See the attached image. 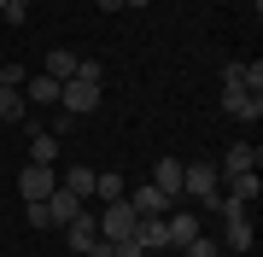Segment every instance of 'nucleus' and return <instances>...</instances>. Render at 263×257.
<instances>
[{
	"label": "nucleus",
	"mask_w": 263,
	"mask_h": 257,
	"mask_svg": "<svg viewBox=\"0 0 263 257\" xmlns=\"http://www.w3.org/2000/svg\"><path fill=\"white\" fill-rule=\"evenodd\" d=\"M53 158H59V134L29 123V164H53Z\"/></svg>",
	"instance_id": "obj_9"
},
{
	"label": "nucleus",
	"mask_w": 263,
	"mask_h": 257,
	"mask_svg": "<svg viewBox=\"0 0 263 257\" xmlns=\"http://www.w3.org/2000/svg\"><path fill=\"white\" fill-rule=\"evenodd\" d=\"M129 205H135V216H170V205H176V199H164V193L146 181V187H135V193H129Z\"/></svg>",
	"instance_id": "obj_6"
},
{
	"label": "nucleus",
	"mask_w": 263,
	"mask_h": 257,
	"mask_svg": "<svg viewBox=\"0 0 263 257\" xmlns=\"http://www.w3.org/2000/svg\"><path fill=\"white\" fill-rule=\"evenodd\" d=\"M152 187H158L164 199H181V158H158V170H152Z\"/></svg>",
	"instance_id": "obj_10"
},
{
	"label": "nucleus",
	"mask_w": 263,
	"mask_h": 257,
	"mask_svg": "<svg viewBox=\"0 0 263 257\" xmlns=\"http://www.w3.org/2000/svg\"><path fill=\"white\" fill-rule=\"evenodd\" d=\"M228 193H234L240 205H252L257 193H263V175H257V170H246V175H234V187H228Z\"/></svg>",
	"instance_id": "obj_18"
},
{
	"label": "nucleus",
	"mask_w": 263,
	"mask_h": 257,
	"mask_svg": "<svg viewBox=\"0 0 263 257\" xmlns=\"http://www.w3.org/2000/svg\"><path fill=\"white\" fill-rule=\"evenodd\" d=\"M94 193H100L105 205H111V199H123V175H105V170H94Z\"/></svg>",
	"instance_id": "obj_19"
},
{
	"label": "nucleus",
	"mask_w": 263,
	"mask_h": 257,
	"mask_svg": "<svg viewBox=\"0 0 263 257\" xmlns=\"http://www.w3.org/2000/svg\"><path fill=\"white\" fill-rule=\"evenodd\" d=\"M246 170H257V146L252 141H234L222 152V170H216V175H246Z\"/></svg>",
	"instance_id": "obj_7"
},
{
	"label": "nucleus",
	"mask_w": 263,
	"mask_h": 257,
	"mask_svg": "<svg viewBox=\"0 0 263 257\" xmlns=\"http://www.w3.org/2000/svg\"><path fill=\"white\" fill-rule=\"evenodd\" d=\"M222 257H228V251H222Z\"/></svg>",
	"instance_id": "obj_29"
},
{
	"label": "nucleus",
	"mask_w": 263,
	"mask_h": 257,
	"mask_svg": "<svg viewBox=\"0 0 263 257\" xmlns=\"http://www.w3.org/2000/svg\"><path fill=\"white\" fill-rule=\"evenodd\" d=\"M222 111L234 117V123H257V117H263V94H252V88H228V94H222Z\"/></svg>",
	"instance_id": "obj_5"
},
{
	"label": "nucleus",
	"mask_w": 263,
	"mask_h": 257,
	"mask_svg": "<svg viewBox=\"0 0 263 257\" xmlns=\"http://www.w3.org/2000/svg\"><path fill=\"white\" fill-rule=\"evenodd\" d=\"M65 193H76V199H94V170L88 164H76V170H65V181H59Z\"/></svg>",
	"instance_id": "obj_14"
},
{
	"label": "nucleus",
	"mask_w": 263,
	"mask_h": 257,
	"mask_svg": "<svg viewBox=\"0 0 263 257\" xmlns=\"http://www.w3.org/2000/svg\"><path fill=\"white\" fill-rule=\"evenodd\" d=\"M59 105H65V117H88L100 105V82H82V76L59 82Z\"/></svg>",
	"instance_id": "obj_2"
},
{
	"label": "nucleus",
	"mask_w": 263,
	"mask_h": 257,
	"mask_svg": "<svg viewBox=\"0 0 263 257\" xmlns=\"http://www.w3.org/2000/svg\"><path fill=\"white\" fill-rule=\"evenodd\" d=\"M111 246H117V257H146L141 246H135V240H111Z\"/></svg>",
	"instance_id": "obj_25"
},
{
	"label": "nucleus",
	"mask_w": 263,
	"mask_h": 257,
	"mask_svg": "<svg viewBox=\"0 0 263 257\" xmlns=\"http://www.w3.org/2000/svg\"><path fill=\"white\" fill-rule=\"evenodd\" d=\"M100 12H123V0H100Z\"/></svg>",
	"instance_id": "obj_26"
},
{
	"label": "nucleus",
	"mask_w": 263,
	"mask_h": 257,
	"mask_svg": "<svg viewBox=\"0 0 263 257\" xmlns=\"http://www.w3.org/2000/svg\"><path fill=\"white\" fill-rule=\"evenodd\" d=\"M0 12H6V0H0Z\"/></svg>",
	"instance_id": "obj_28"
},
{
	"label": "nucleus",
	"mask_w": 263,
	"mask_h": 257,
	"mask_svg": "<svg viewBox=\"0 0 263 257\" xmlns=\"http://www.w3.org/2000/svg\"><path fill=\"white\" fill-rule=\"evenodd\" d=\"M94 222H100V240H129L141 216H135L129 199H111V205H105V216H94Z\"/></svg>",
	"instance_id": "obj_3"
},
{
	"label": "nucleus",
	"mask_w": 263,
	"mask_h": 257,
	"mask_svg": "<svg viewBox=\"0 0 263 257\" xmlns=\"http://www.w3.org/2000/svg\"><path fill=\"white\" fill-rule=\"evenodd\" d=\"M29 6H35V0H6V12H0V18H12V24H24V18H29Z\"/></svg>",
	"instance_id": "obj_23"
},
{
	"label": "nucleus",
	"mask_w": 263,
	"mask_h": 257,
	"mask_svg": "<svg viewBox=\"0 0 263 257\" xmlns=\"http://www.w3.org/2000/svg\"><path fill=\"white\" fill-rule=\"evenodd\" d=\"M181 193L211 210L216 205V164H181Z\"/></svg>",
	"instance_id": "obj_1"
},
{
	"label": "nucleus",
	"mask_w": 263,
	"mask_h": 257,
	"mask_svg": "<svg viewBox=\"0 0 263 257\" xmlns=\"http://www.w3.org/2000/svg\"><path fill=\"white\" fill-rule=\"evenodd\" d=\"M53 187H59V170H53V164H24V175H18V193H24V199H47Z\"/></svg>",
	"instance_id": "obj_4"
},
{
	"label": "nucleus",
	"mask_w": 263,
	"mask_h": 257,
	"mask_svg": "<svg viewBox=\"0 0 263 257\" xmlns=\"http://www.w3.org/2000/svg\"><path fill=\"white\" fill-rule=\"evenodd\" d=\"M47 76H53V82H70V76H76V53H70V47H53V53H47Z\"/></svg>",
	"instance_id": "obj_15"
},
{
	"label": "nucleus",
	"mask_w": 263,
	"mask_h": 257,
	"mask_svg": "<svg viewBox=\"0 0 263 257\" xmlns=\"http://www.w3.org/2000/svg\"><path fill=\"white\" fill-rule=\"evenodd\" d=\"M82 257H117V246H111V240H94V246H88Z\"/></svg>",
	"instance_id": "obj_24"
},
{
	"label": "nucleus",
	"mask_w": 263,
	"mask_h": 257,
	"mask_svg": "<svg viewBox=\"0 0 263 257\" xmlns=\"http://www.w3.org/2000/svg\"><path fill=\"white\" fill-rule=\"evenodd\" d=\"M29 88H24V100H35V105H59V82L53 76H24Z\"/></svg>",
	"instance_id": "obj_16"
},
{
	"label": "nucleus",
	"mask_w": 263,
	"mask_h": 257,
	"mask_svg": "<svg viewBox=\"0 0 263 257\" xmlns=\"http://www.w3.org/2000/svg\"><path fill=\"white\" fill-rule=\"evenodd\" d=\"M222 251H228V257L252 251V222H246V216H240V222H228V228H222Z\"/></svg>",
	"instance_id": "obj_13"
},
{
	"label": "nucleus",
	"mask_w": 263,
	"mask_h": 257,
	"mask_svg": "<svg viewBox=\"0 0 263 257\" xmlns=\"http://www.w3.org/2000/svg\"><path fill=\"white\" fill-rule=\"evenodd\" d=\"M41 205H47V222H76V216H82V199H76V193H65V187H53Z\"/></svg>",
	"instance_id": "obj_8"
},
{
	"label": "nucleus",
	"mask_w": 263,
	"mask_h": 257,
	"mask_svg": "<svg viewBox=\"0 0 263 257\" xmlns=\"http://www.w3.org/2000/svg\"><path fill=\"white\" fill-rule=\"evenodd\" d=\"M24 88H0V123H24Z\"/></svg>",
	"instance_id": "obj_17"
},
{
	"label": "nucleus",
	"mask_w": 263,
	"mask_h": 257,
	"mask_svg": "<svg viewBox=\"0 0 263 257\" xmlns=\"http://www.w3.org/2000/svg\"><path fill=\"white\" fill-rule=\"evenodd\" d=\"M164 228H170V251H181L193 234H205L199 228V216H187V210H176V216H164Z\"/></svg>",
	"instance_id": "obj_11"
},
{
	"label": "nucleus",
	"mask_w": 263,
	"mask_h": 257,
	"mask_svg": "<svg viewBox=\"0 0 263 257\" xmlns=\"http://www.w3.org/2000/svg\"><path fill=\"white\" fill-rule=\"evenodd\" d=\"M123 6H152V0H123Z\"/></svg>",
	"instance_id": "obj_27"
},
{
	"label": "nucleus",
	"mask_w": 263,
	"mask_h": 257,
	"mask_svg": "<svg viewBox=\"0 0 263 257\" xmlns=\"http://www.w3.org/2000/svg\"><path fill=\"white\" fill-rule=\"evenodd\" d=\"M65 240H70V251H88V246H94V240H100V222H94V216H88V210H82V216H76V222H65Z\"/></svg>",
	"instance_id": "obj_12"
},
{
	"label": "nucleus",
	"mask_w": 263,
	"mask_h": 257,
	"mask_svg": "<svg viewBox=\"0 0 263 257\" xmlns=\"http://www.w3.org/2000/svg\"><path fill=\"white\" fill-rule=\"evenodd\" d=\"M181 251H187V257H222V246H216L211 234H193V240H187Z\"/></svg>",
	"instance_id": "obj_20"
},
{
	"label": "nucleus",
	"mask_w": 263,
	"mask_h": 257,
	"mask_svg": "<svg viewBox=\"0 0 263 257\" xmlns=\"http://www.w3.org/2000/svg\"><path fill=\"white\" fill-rule=\"evenodd\" d=\"M76 76H82V82H100L105 70H100V58H76Z\"/></svg>",
	"instance_id": "obj_22"
},
{
	"label": "nucleus",
	"mask_w": 263,
	"mask_h": 257,
	"mask_svg": "<svg viewBox=\"0 0 263 257\" xmlns=\"http://www.w3.org/2000/svg\"><path fill=\"white\" fill-rule=\"evenodd\" d=\"M24 222H29V228H53V222H47V205H41V199H24Z\"/></svg>",
	"instance_id": "obj_21"
}]
</instances>
